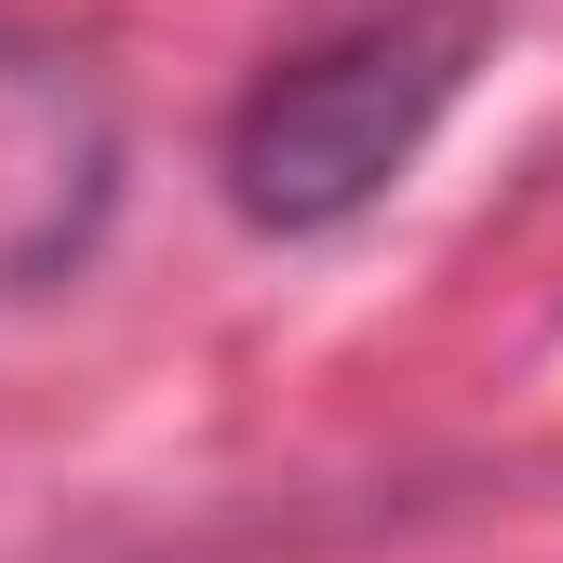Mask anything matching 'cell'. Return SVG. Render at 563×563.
Instances as JSON below:
<instances>
[{"label": "cell", "mask_w": 563, "mask_h": 563, "mask_svg": "<svg viewBox=\"0 0 563 563\" xmlns=\"http://www.w3.org/2000/svg\"><path fill=\"white\" fill-rule=\"evenodd\" d=\"M470 67H483V0H376V14L268 54L216 148L242 229L322 242L363 201H389L416 175V148L443 134V108L470 95Z\"/></svg>", "instance_id": "6da1fadb"}, {"label": "cell", "mask_w": 563, "mask_h": 563, "mask_svg": "<svg viewBox=\"0 0 563 563\" xmlns=\"http://www.w3.org/2000/svg\"><path fill=\"white\" fill-rule=\"evenodd\" d=\"M121 216V108L95 54L0 27V296L67 282Z\"/></svg>", "instance_id": "7a4b0ae2"}]
</instances>
